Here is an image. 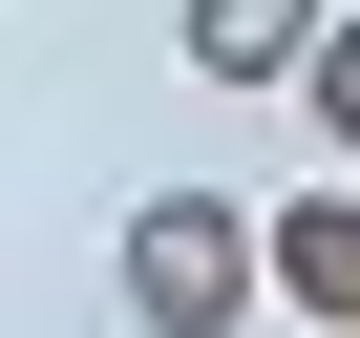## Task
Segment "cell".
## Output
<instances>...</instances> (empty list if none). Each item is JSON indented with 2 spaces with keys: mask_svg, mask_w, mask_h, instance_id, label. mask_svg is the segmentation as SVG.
Wrapping results in <instances>:
<instances>
[{
  "mask_svg": "<svg viewBox=\"0 0 360 338\" xmlns=\"http://www.w3.org/2000/svg\"><path fill=\"white\" fill-rule=\"evenodd\" d=\"M106 296H127V338H233V317L276 296V212H233V191H148V212L106 233Z\"/></svg>",
  "mask_w": 360,
  "mask_h": 338,
  "instance_id": "cell-1",
  "label": "cell"
},
{
  "mask_svg": "<svg viewBox=\"0 0 360 338\" xmlns=\"http://www.w3.org/2000/svg\"><path fill=\"white\" fill-rule=\"evenodd\" d=\"M191 85H318V43H339V0H191Z\"/></svg>",
  "mask_w": 360,
  "mask_h": 338,
  "instance_id": "cell-2",
  "label": "cell"
},
{
  "mask_svg": "<svg viewBox=\"0 0 360 338\" xmlns=\"http://www.w3.org/2000/svg\"><path fill=\"white\" fill-rule=\"evenodd\" d=\"M276 296L360 338V191H297V212H276Z\"/></svg>",
  "mask_w": 360,
  "mask_h": 338,
  "instance_id": "cell-3",
  "label": "cell"
},
{
  "mask_svg": "<svg viewBox=\"0 0 360 338\" xmlns=\"http://www.w3.org/2000/svg\"><path fill=\"white\" fill-rule=\"evenodd\" d=\"M297 106H318V148H360V22L318 43V85H297Z\"/></svg>",
  "mask_w": 360,
  "mask_h": 338,
  "instance_id": "cell-4",
  "label": "cell"
}]
</instances>
